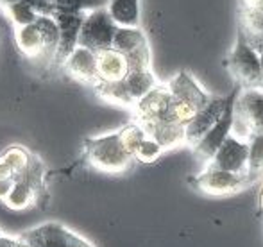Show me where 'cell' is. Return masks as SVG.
<instances>
[{"label":"cell","mask_w":263,"mask_h":247,"mask_svg":"<svg viewBox=\"0 0 263 247\" xmlns=\"http://www.w3.org/2000/svg\"><path fill=\"white\" fill-rule=\"evenodd\" d=\"M97 95L106 102L118 106H125V108H135V99L131 97L127 86H125V81H118V83H99L95 86Z\"/></svg>","instance_id":"obj_21"},{"label":"cell","mask_w":263,"mask_h":247,"mask_svg":"<svg viewBox=\"0 0 263 247\" xmlns=\"http://www.w3.org/2000/svg\"><path fill=\"white\" fill-rule=\"evenodd\" d=\"M40 192L36 190L27 179H22V181H16L13 186V190L9 192V195L6 197L4 204L9 210H25L29 206H32L36 201H38Z\"/></svg>","instance_id":"obj_20"},{"label":"cell","mask_w":263,"mask_h":247,"mask_svg":"<svg viewBox=\"0 0 263 247\" xmlns=\"http://www.w3.org/2000/svg\"><path fill=\"white\" fill-rule=\"evenodd\" d=\"M247 36H256L263 32V9L242 6L240 9V25Z\"/></svg>","instance_id":"obj_24"},{"label":"cell","mask_w":263,"mask_h":247,"mask_svg":"<svg viewBox=\"0 0 263 247\" xmlns=\"http://www.w3.org/2000/svg\"><path fill=\"white\" fill-rule=\"evenodd\" d=\"M34 235L40 238L43 247H68L72 231L59 222H47L34 227Z\"/></svg>","instance_id":"obj_19"},{"label":"cell","mask_w":263,"mask_h":247,"mask_svg":"<svg viewBox=\"0 0 263 247\" xmlns=\"http://www.w3.org/2000/svg\"><path fill=\"white\" fill-rule=\"evenodd\" d=\"M72 79L79 81L83 84L97 86L99 84V73H97V54L84 47H77L72 52V56L63 65Z\"/></svg>","instance_id":"obj_13"},{"label":"cell","mask_w":263,"mask_h":247,"mask_svg":"<svg viewBox=\"0 0 263 247\" xmlns=\"http://www.w3.org/2000/svg\"><path fill=\"white\" fill-rule=\"evenodd\" d=\"M168 88L172 93V101H170V108L165 120L183 125V127H186L197 117V113L211 101V97L199 86L192 73L184 72V70L174 75V79L168 83Z\"/></svg>","instance_id":"obj_1"},{"label":"cell","mask_w":263,"mask_h":247,"mask_svg":"<svg viewBox=\"0 0 263 247\" xmlns=\"http://www.w3.org/2000/svg\"><path fill=\"white\" fill-rule=\"evenodd\" d=\"M68 247H93L90 244V242H86L84 238H81L79 235L72 233V237H70V242H68Z\"/></svg>","instance_id":"obj_31"},{"label":"cell","mask_w":263,"mask_h":247,"mask_svg":"<svg viewBox=\"0 0 263 247\" xmlns=\"http://www.w3.org/2000/svg\"><path fill=\"white\" fill-rule=\"evenodd\" d=\"M256 215H263V185L258 192V201H256Z\"/></svg>","instance_id":"obj_32"},{"label":"cell","mask_w":263,"mask_h":247,"mask_svg":"<svg viewBox=\"0 0 263 247\" xmlns=\"http://www.w3.org/2000/svg\"><path fill=\"white\" fill-rule=\"evenodd\" d=\"M16 4H25V6H31L32 9L38 14H43V16H54L55 13V6L54 4H49L45 0H0V6L4 9L11 6H16Z\"/></svg>","instance_id":"obj_28"},{"label":"cell","mask_w":263,"mask_h":247,"mask_svg":"<svg viewBox=\"0 0 263 247\" xmlns=\"http://www.w3.org/2000/svg\"><path fill=\"white\" fill-rule=\"evenodd\" d=\"M147 131L151 138H154L163 149H176L186 143V136H184L183 125L172 124L168 120H159V122L151 124H140Z\"/></svg>","instance_id":"obj_15"},{"label":"cell","mask_w":263,"mask_h":247,"mask_svg":"<svg viewBox=\"0 0 263 247\" xmlns=\"http://www.w3.org/2000/svg\"><path fill=\"white\" fill-rule=\"evenodd\" d=\"M240 91H242V86H240V84H235L233 91L228 95V106H226L220 120L213 125V129H211L197 145L192 147L197 160L211 161L215 154H217V150L220 149V145L226 142V138L231 135L233 124H235V102H236V99H238Z\"/></svg>","instance_id":"obj_7"},{"label":"cell","mask_w":263,"mask_h":247,"mask_svg":"<svg viewBox=\"0 0 263 247\" xmlns=\"http://www.w3.org/2000/svg\"><path fill=\"white\" fill-rule=\"evenodd\" d=\"M263 176V135L249 138V163H247V181H256Z\"/></svg>","instance_id":"obj_22"},{"label":"cell","mask_w":263,"mask_h":247,"mask_svg":"<svg viewBox=\"0 0 263 247\" xmlns=\"http://www.w3.org/2000/svg\"><path fill=\"white\" fill-rule=\"evenodd\" d=\"M243 6L247 7H258V9H263V0H242Z\"/></svg>","instance_id":"obj_33"},{"label":"cell","mask_w":263,"mask_h":247,"mask_svg":"<svg viewBox=\"0 0 263 247\" xmlns=\"http://www.w3.org/2000/svg\"><path fill=\"white\" fill-rule=\"evenodd\" d=\"M107 13L118 27H140V0H109Z\"/></svg>","instance_id":"obj_16"},{"label":"cell","mask_w":263,"mask_h":247,"mask_svg":"<svg viewBox=\"0 0 263 247\" xmlns=\"http://www.w3.org/2000/svg\"><path fill=\"white\" fill-rule=\"evenodd\" d=\"M260 61H261V75H263V52L260 54Z\"/></svg>","instance_id":"obj_34"},{"label":"cell","mask_w":263,"mask_h":247,"mask_svg":"<svg viewBox=\"0 0 263 247\" xmlns=\"http://www.w3.org/2000/svg\"><path fill=\"white\" fill-rule=\"evenodd\" d=\"M118 136H120L122 145L127 149V153H131L135 156L138 145L147 138V131L138 122H133L124 125L122 129H118Z\"/></svg>","instance_id":"obj_25"},{"label":"cell","mask_w":263,"mask_h":247,"mask_svg":"<svg viewBox=\"0 0 263 247\" xmlns=\"http://www.w3.org/2000/svg\"><path fill=\"white\" fill-rule=\"evenodd\" d=\"M97 73L99 83H118L129 73L127 56L117 49H106L97 52Z\"/></svg>","instance_id":"obj_14"},{"label":"cell","mask_w":263,"mask_h":247,"mask_svg":"<svg viewBox=\"0 0 263 247\" xmlns=\"http://www.w3.org/2000/svg\"><path fill=\"white\" fill-rule=\"evenodd\" d=\"M226 106H228V97H224V99L211 97V101L197 113V117L184 127L186 145H190V147L197 145V143L208 135L211 129H213V125L220 120Z\"/></svg>","instance_id":"obj_12"},{"label":"cell","mask_w":263,"mask_h":247,"mask_svg":"<svg viewBox=\"0 0 263 247\" xmlns=\"http://www.w3.org/2000/svg\"><path fill=\"white\" fill-rule=\"evenodd\" d=\"M118 31V25L113 22L111 14L107 13V7L95 9L86 13L79 34V47L93 50L95 54L101 50L113 47L115 34Z\"/></svg>","instance_id":"obj_6"},{"label":"cell","mask_w":263,"mask_h":247,"mask_svg":"<svg viewBox=\"0 0 263 247\" xmlns=\"http://www.w3.org/2000/svg\"><path fill=\"white\" fill-rule=\"evenodd\" d=\"M14 181L13 179H0V201H6V197L9 195V192L13 190Z\"/></svg>","instance_id":"obj_29"},{"label":"cell","mask_w":263,"mask_h":247,"mask_svg":"<svg viewBox=\"0 0 263 247\" xmlns=\"http://www.w3.org/2000/svg\"><path fill=\"white\" fill-rule=\"evenodd\" d=\"M247 163H249V142L231 132L217 150L208 167L231 172V174L247 176Z\"/></svg>","instance_id":"obj_9"},{"label":"cell","mask_w":263,"mask_h":247,"mask_svg":"<svg viewBox=\"0 0 263 247\" xmlns=\"http://www.w3.org/2000/svg\"><path fill=\"white\" fill-rule=\"evenodd\" d=\"M233 135H263V88H243L235 102ZM238 136V138H240Z\"/></svg>","instance_id":"obj_5"},{"label":"cell","mask_w":263,"mask_h":247,"mask_svg":"<svg viewBox=\"0 0 263 247\" xmlns=\"http://www.w3.org/2000/svg\"><path fill=\"white\" fill-rule=\"evenodd\" d=\"M45 2H49V4H55V0H45Z\"/></svg>","instance_id":"obj_35"},{"label":"cell","mask_w":263,"mask_h":247,"mask_svg":"<svg viewBox=\"0 0 263 247\" xmlns=\"http://www.w3.org/2000/svg\"><path fill=\"white\" fill-rule=\"evenodd\" d=\"M247 40H249L251 47H253L258 54L263 52V32H261V34H256V36H247Z\"/></svg>","instance_id":"obj_30"},{"label":"cell","mask_w":263,"mask_h":247,"mask_svg":"<svg viewBox=\"0 0 263 247\" xmlns=\"http://www.w3.org/2000/svg\"><path fill=\"white\" fill-rule=\"evenodd\" d=\"M149 47L145 32L140 27H118L117 34L113 40V49H117L122 54H133L136 50Z\"/></svg>","instance_id":"obj_17"},{"label":"cell","mask_w":263,"mask_h":247,"mask_svg":"<svg viewBox=\"0 0 263 247\" xmlns=\"http://www.w3.org/2000/svg\"><path fill=\"white\" fill-rule=\"evenodd\" d=\"M109 0H55L58 13H90L95 9L107 7Z\"/></svg>","instance_id":"obj_23"},{"label":"cell","mask_w":263,"mask_h":247,"mask_svg":"<svg viewBox=\"0 0 263 247\" xmlns=\"http://www.w3.org/2000/svg\"><path fill=\"white\" fill-rule=\"evenodd\" d=\"M124 81L135 102H138L140 99L145 97L151 90L158 86V81L154 77L153 70H131Z\"/></svg>","instance_id":"obj_18"},{"label":"cell","mask_w":263,"mask_h":247,"mask_svg":"<svg viewBox=\"0 0 263 247\" xmlns=\"http://www.w3.org/2000/svg\"><path fill=\"white\" fill-rule=\"evenodd\" d=\"M224 65L229 73L235 77L236 84L243 88H263L260 54L251 47L242 27H238L235 47Z\"/></svg>","instance_id":"obj_4"},{"label":"cell","mask_w":263,"mask_h":247,"mask_svg":"<svg viewBox=\"0 0 263 247\" xmlns=\"http://www.w3.org/2000/svg\"><path fill=\"white\" fill-rule=\"evenodd\" d=\"M170 101H172V93H170L168 84L163 86L158 84L154 90H151L145 97H142L135 104V119L138 124H151L159 122V120L166 119V113L170 108Z\"/></svg>","instance_id":"obj_11"},{"label":"cell","mask_w":263,"mask_h":247,"mask_svg":"<svg viewBox=\"0 0 263 247\" xmlns=\"http://www.w3.org/2000/svg\"><path fill=\"white\" fill-rule=\"evenodd\" d=\"M84 13H54V20L59 27V47L55 52V63L65 65L66 60L72 56L73 50L79 47V34L84 22Z\"/></svg>","instance_id":"obj_10"},{"label":"cell","mask_w":263,"mask_h":247,"mask_svg":"<svg viewBox=\"0 0 263 247\" xmlns=\"http://www.w3.org/2000/svg\"><path fill=\"white\" fill-rule=\"evenodd\" d=\"M188 185L210 197H224V195H231L243 190L249 185V181H247V176L231 174V172L208 167L204 172L188 179Z\"/></svg>","instance_id":"obj_8"},{"label":"cell","mask_w":263,"mask_h":247,"mask_svg":"<svg viewBox=\"0 0 263 247\" xmlns=\"http://www.w3.org/2000/svg\"><path fill=\"white\" fill-rule=\"evenodd\" d=\"M16 45L29 60L54 61L59 47V27L52 16H43L31 25L16 27Z\"/></svg>","instance_id":"obj_2"},{"label":"cell","mask_w":263,"mask_h":247,"mask_svg":"<svg viewBox=\"0 0 263 247\" xmlns=\"http://www.w3.org/2000/svg\"><path fill=\"white\" fill-rule=\"evenodd\" d=\"M163 150L165 149L159 145L156 140L151 138V136L147 135V138L143 140V142L138 145V149H136L135 161H142V163H154V161H156L158 158L163 154Z\"/></svg>","instance_id":"obj_26"},{"label":"cell","mask_w":263,"mask_h":247,"mask_svg":"<svg viewBox=\"0 0 263 247\" xmlns=\"http://www.w3.org/2000/svg\"><path fill=\"white\" fill-rule=\"evenodd\" d=\"M0 238H2V235H0Z\"/></svg>","instance_id":"obj_36"},{"label":"cell","mask_w":263,"mask_h":247,"mask_svg":"<svg viewBox=\"0 0 263 247\" xmlns=\"http://www.w3.org/2000/svg\"><path fill=\"white\" fill-rule=\"evenodd\" d=\"M7 14L13 18V22L16 24V27H25V25L34 24L40 18V14L32 9L31 6H25V4H16V6L7 7Z\"/></svg>","instance_id":"obj_27"},{"label":"cell","mask_w":263,"mask_h":247,"mask_svg":"<svg viewBox=\"0 0 263 247\" xmlns=\"http://www.w3.org/2000/svg\"><path fill=\"white\" fill-rule=\"evenodd\" d=\"M84 154L91 167L107 174H122L135 163V156L122 145L118 131L86 138Z\"/></svg>","instance_id":"obj_3"}]
</instances>
